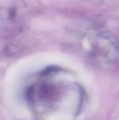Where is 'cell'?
<instances>
[{"instance_id": "obj_1", "label": "cell", "mask_w": 119, "mask_h": 120, "mask_svg": "<svg viewBox=\"0 0 119 120\" xmlns=\"http://www.w3.org/2000/svg\"><path fill=\"white\" fill-rule=\"evenodd\" d=\"M72 81L67 72L58 68H50L37 76L27 89L28 103L36 116L65 115V110L74 115L80 108L81 92Z\"/></svg>"}]
</instances>
